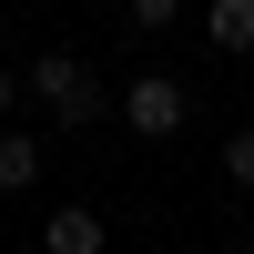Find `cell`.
<instances>
[{"instance_id":"ba28073f","label":"cell","mask_w":254,"mask_h":254,"mask_svg":"<svg viewBox=\"0 0 254 254\" xmlns=\"http://www.w3.org/2000/svg\"><path fill=\"white\" fill-rule=\"evenodd\" d=\"M20 92H31V81H20V71H10V61H0V122H10V112H20Z\"/></svg>"},{"instance_id":"7a4b0ae2","label":"cell","mask_w":254,"mask_h":254,"mask_svg":"<svg viewBox=\"0 0 254 254\" xmlns=\"http://www.w3.org/2000/svg\"><path fill=\"white\" fill-rule=\"evenodd\" d=\"M183 122H193V92H183L173 71H142L132 92H122V132H142V142H173Z\"/></svg>"},{"instance_id":"3957f363","label":"cell","mask_w":254,"mask_h":254,"mask_svg":"<svg viewBox=\"0 0 254 254\" xmlns=\"http://www.w3.org/2000/svg\"><path fill=\"white\" fill-rule=\"evenodd\" d=\"M41 254H102V203H61L41 224Z\"/></svg>"},{"instance_id":"8992f818","label":"cell","mask_w":254,"mask_h":254,"mask_svg":"<svg viewBox=\"0 0 254 254\" xmlns=\"http://www.w3.org/2000/svg\"><path fill=\"white\" fill-rule=\"evenodd\" d=\"M224 183H244V193H254V122L224 132Z\"/></svg>"},{"instance_id":"277c9868","label":"cell","mask_w":254,"mask_h":254,"mask_svg":"<svg viewBox=\"0 0 254 254\" xmlns=\"http://www.w3.org/2000/svg\"><path fill=\"white\" fill-rule=\"evenodd\" d=\"M41 183V132H10L0 122V193H31Z\"/></svg>"},{"instance_id":"52a82bcc","label":"cell","mask_w":254,"mask_h":254,"mask_svg":"<svg viewBox=\"0 0 254 254\" xmlns=\"http://www.w3.org/2000/svg\"><path fill=\"white\" fill-rule=\"evenodd\" d=\"M122 10H132V31H173V20H183V0H122Z\"/></svg>"},{"instance_id":"5b68a950","label":"cell","mask_w":254,"mask_h":254,"mask_svg":"<svg viewBox=\"0 0 254 254\" xmlns=\"http://www.w3.org/2000/svg\"><path fill=\"white\" fill-rule=\"evenodd\" d=\"M203 41H214V51H254V0H214V10H203Z\"/></svg>"},{"instance_id":"9c48e42d","label":"cell","mask_w":254,"mask_h":254,"mask_svg":"<svg viewBox=\"0 0 254 254\" xmlns=\"http://www.w3.org/2000/svg\"><path fill=\"white\" fill-rule=\"evenodd\" d=\"M244 254H254V234H244Z\"/></svg>"},{"instance_id":"6da1fadb","label":"cell","mask_w":254,"mask_h":254,"mask_svg":"<svg viewBox=\"0 0 254 254\" xmlns=\"http://www.w3.org/2000/svg\"><path fill=\"white\" fill-rule=\"evenodd\" d=\"M31 102H41L51 122H102V71H92L81 51H41V61H31Z\"/></svg>"}]
</instances>
